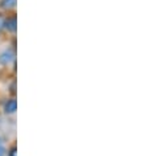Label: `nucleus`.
Returning a JSON list of instances; mask_svg holds the SVG:
<instances>
[{"label":"nucleus","instance_id":"nucleus-4","mask_svg":"<svg viewBox=\"0 0 148 156\" xmlns=\"http://www.w3.org/2000/svg\"><path fill=\"white\" fill-rule=\"evenodd\" d=\"M0 7L4 9H11L16 7V0H2L0 2Z\"/></svg>","mask_w":148,"mask_h":156},{"label":"nucleus","instance_id":"nucleus-7","mask_svg":"<svg viewBox=\"0 0 148 156\" xmlns=\"http://www.w3.org/2000/svg\"><path fill=\"white\" fill-rule=\"evenodd\" d=\"M3 155H4V148L0 147V156H3Z\"/></svg>","mask_w":148,"mask_h":156},{"label":"nucleus","instance_id":"nucleus-1","mask_svg":"<svg viewBox=\"0 0 148 156\" xmlns=\"http://www.w3.org/2000/svg\"><path fill=\"white\" fill-rule=\"evenodd\" d=\"M12 60H13V53L11 52V50H5V52H3L0 54V64L8 65Z\"/></svg>","mask_w":148,"mask_h":156},{"label":"nucleus","instance_id":"nucleus-3","mask_svg":"<svg viewBox=\"0 0 148 156\" xmlns=\"http://www.w3.org/2000/svg\"><path fill=\"white\" fill-rule=\"evenodd\" d=\"M4 25L9 32H16V16H11L9 19H7Z\"/></svg>","mask_w":148,"mask_h":156},{"label":"nucleus","instance_id":"nucleus-5","mask_svg":"<svg viewBox=\"0 0 148 156\" xmlns=\"http://www.w3.org/2000/svg\"><path fill=\"white\" fill-rule=\"evenodd\" d=\"M8 156H16V147H12V148H11Z\"/></svg>","mask_w":148,"mask_h":156},{"label":"nucleus","instance_id":"nucleus-6","mask_svg":"<svg viewBox=\"0 0 148 156\" xmlns=\"http://www.w3.org/2000/svg\"><path fill=\"white\" fill-rule=\"evenodd\" d=\"M4 23H5V20H4V17L0 15V30L3 29V27H4Z\"/></svg>","mask_w":148,"mask_h":156},{"label":"nucleus","instance_id":"nucleus-2","mask_svg":"<svg viewBox=\"0 0 148 156\" xmlns=\"http://www.w3.org/2000/svg\"><path fill=\"white\" fill-rule=\"evenodd\" d=\"M16 108H17L16 99H8V102H7L5 106H4V110H5L7 114H13V112L16 111Z\"/></svg>","mask_w":148,"mask_h":156}]
</instances>
